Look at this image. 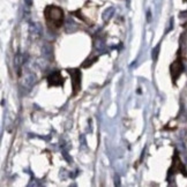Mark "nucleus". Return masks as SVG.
Listing matches in <instances>:
<instances>
[{"label":"nucleus","instance_id":"obj_3","mask_svg":"<svg viewBox=\"0 0 187 187\" xmlns=\"http://www.w3.org/2000/svg\"><path fill=\"white\" fill-rule=\"evenodd\" d=\"M68 70V73L72 75V77H73V88H74V90L76 91V90H79L80 89V87H81V84H80V79H81V73L77 70V69H67Z\"/></svg>","mask_w":187,"mask_h":187},{"label":"nucleus","instance_id":"obj_2","mask_svg":"<svg viewBox=\"0 0 187 187\" xmlns=\"http://www.w3.org/2000/svg\"><path fill=\"white\" fill-rule=\"evenodd\" d=\"M47 82H49V85H60L62 84L64 82V79L60 74V72H53L49 77H47Z\"/></svg>","mask_w":187,"mask_h":187},{"label":"nucleus","instance_id":"obj_4","mask_svg":"<svg viewBox=\"0 0 187 187\" xmlns=\"http://www.w3.org/2000/svg\"><path fill=\"white\" fill-rule=\"evenodd\" d=\"M182 72V65H181V62H180V60H177V61H174L172 65H171V74H172V76H173V79L175 80L179 75H180V73Z\"/></svg>","mask_w":187,"mask_h":187},{"label":"nucleus","instance_id":"obj_12","mask_svg":"<svg viewBox=\"0 0 187 187\" xmlns=\"http://www.w3.org/2000/svg\"><path fill=\"white\" fill-rule=\"evenodd\" d=\"M24 3H26V5H27V6H29V7H30V6L33 5V0H24Z\"/></svg>","mask_w":187,"mask_h":187},{"label":"nucleus","instance_id":"obj_9","mask_svg":"<svg viewBox=\"0 0 187 187\" xmlns=\"http://www.w3.org/2000/svg\"><path fill=\"white\" fill-rule=\"evenodd\" d=\"M95 49H96L97 51H104V49H105V44H104V42H103L102 39H97V41H95Z\"/></svg>","mask_w":187,"mask_h":187},{"label":"nucleus","instance_id":"obj_11","mask_svg":"<svg viewBox=\"0 0 187 187\" xmlns=\"http://www.w3.org/2000/svg\"><path fill=\"white\" fill-rule=\"evenodd\" d=\"M158 51H159V45H157L154 50H152V59L154 60H157V57H158Z\"/></svg>","mask_w":187,"mask_h":187},{"label":"nucleus","instance_id":"obj_5","mask_svg":"<svg viewBox=\"0 0 187 187\" xmlns=\"http://www.w3.org/2000/svg\"><path fill=\"white\" fill-rule=\"evenodd\" d=\"M29 33L31 34V36H35V37H38L41 35V27L37 24V23H31L29 26Z\"/></svg>","mask_w":187,"mask_h":187},{"label":"nucleus","instance_id":"obj_6","mask_svg":"<svg viewBox=\"0 0 187 187\" xmlns=\"http://www.w3.org/2000/svg\"><path fill=\"white\" fill-rule=\"evenodd\" d=\"M23 62H24V56L22 53H18L15 56V58H14V66H15V68H20Z\"/></svg>","mask_w":187,"mask_h":187},{"label":"nucleus","instance_id":"obj_8","mask_svg":"<svg viewBox=\"0 0 187 187\" xmlns=\"http://www.w3.org/2000/svg\"><path fill=\"white\" fill-rule=\"evenodd\" d=\"M33 83H34V76H33V75H29L28 77L24 79V81L22 82V85H23L24 88H31Z\"/></svg>","mask_w":187,"mask_h":187},{"label":"nucleus","instance_id":"obj_1","mask_svg":"<svg viewBox=\"0 0 187 187\" xmlns=\"http://www.w3.org/2000/svg\"><path fill=\"white\" fill-rule=\"evenodd\" d=\"M45 18L49 22L54 23L57 27H59L62 23V19H64V13L62 9L57 7V6H47L44 11Z\"/></svg>","mask_w":187,"mask_h":187},{"label":"nucleus","instance_id":"obj_7","mask_svg":"<svg viewBox=\"0 0 187 187\" xmlns=\"http://www.w3.org/2000/svg\"><path fill=\"white\" fill-rule=\"evenodd\" d=\"M113 13H115V8H113V7H110V8L105 9V12L103 13V20H104V21H109V20L112 18Z\"/></svg>","mask_w":187,"mask_h":187},{"label":"nucleus","instance_id":"obj_10","mask_svg":"<svg viewBox=\"0 0 187 187\" xmlns=\"http://www.w3.org/2000/svg\"><path fill=\"white\" fill-rule=\"evenodd\" d=\"M42 52H43V54L44 56H50L51 54V52H52V46L50 45V44H45V45H43V47H42Z\"/></svg>","mask_w":187,"mask_h":187}]
</instances>
